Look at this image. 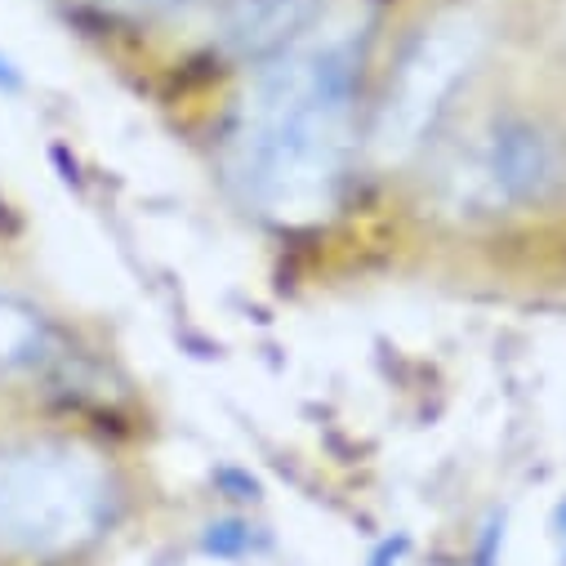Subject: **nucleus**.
<instances>
[{"label":"nucleus","mask_w":566,"mask_h":566,"mask_svg":"<svg viewBox=\"0 0 566 566\" xmlns=\"http://www.w3.org/2000/svg\"><path fill=\"white\" fill-rule=\"evenodd\" d=\"M107 460L72 438L0 442V553L59 562L90 548L116 517Z\"/></svg>","instance_id":"nucleus-2"},{"label":"nucleus","mask_w":566,"mask_h":566,"mask_svg":"<svg viewBox=\"0 0 566 566\" xmlns=\"http://www.w3.org/2000/svg\"><path fill=\"white\" fill-rule=\"evenodd\" d=\"M326 14V0H228L214 36L232 59L263 63L313 32Z\"/></svg>","instance_id":"nucleus-5"},{"label":"nucleus","mask_w":566,"mask_h":566,"mask_svg":"<svg viewBox=\"0 0 566 566\" xmlns=\"http://www.w3.org/2000/svg\"><path fill=\"white\" fill-rule=\"evenodd\" d=\"M370 36L375 19L348 6L254 67L228 129V179L259 214L300 223L335 206L357 157Z\"/></svg>","instance_id":"nucleus-1"},{"label":"nucleus","mask_w":566,"mask_h":566,"mask_svg":"<svg viewBox=\"0 0 566 566\" xmlns=\"http://www.w3.org/2000/svg\"><path fill=\"white\" fill-rule=\"evenodd\" d=\"M491 41L482 6H451L423 23L392 59L384 90L370 107L366 144L379 166H401L429 148V138L464 94Z\"/></svg>","instance_id":"nucleus-3"},{"label":"nucleus","mask_w":566,"mask_h":566,"mask_svg":"<svg viewBox=\"0 0 566 566\" xmlns=\"http://www.w3.org/2000/svg\"><path fill=\"white\" fill-rule=\"evenodd\" d=\"M94 6L107 14H120V19H166V14L197 6V0H94Z\"/></svg>","instance_id":"nucleus-7"},{"label":"nucleus","mask_w":566,"mask_h":566,"mask_svg":"<svg viewBox=\"0 0 566 566\" xmlns=\"http://www.w3.org/2000/svg\"><path fill=\"white\" fill-rule=\"evenodd\" d=\"M566 184V138L539 112L500 107L478 120L438 175V206L455 219H509L539 210Z\"/></svg>","instance_id":"nucleus-4"},{"label":"nucleus","mask_w":566,"mask_h":566,"mask_svg":"<svg viewBox=\"0 0 566 566\" xmlns=\"http://www.w3.org/2000/svg\"><path fill=\"white\" fill-rule=\"evenodd\" d=\"M54 361H59L54 313L36 295L0 281V388H19L41 370H50Z\"/></svg>","instance_id":"nucleus-6"}]
</instances>
